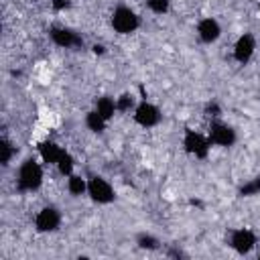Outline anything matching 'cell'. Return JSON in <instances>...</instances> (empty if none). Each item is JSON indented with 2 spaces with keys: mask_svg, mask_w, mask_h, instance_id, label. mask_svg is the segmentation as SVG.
Masks as SVG:
<instances>
[{
  "mask_svg": "<svg viewBox=\"0 0 260 260\" xmlns=\"http://www.w3.org/2000/svg\"><path fill=\"white\" fill-rule=\"evenodd\" d=\"M207 138H209L211 146H219V148H232L238 142V134H236L234 126L219 120V118L209 122Z\"/></svg>",
  "mask_w": 260,
  "mask_h": 260,
  "instance_id": "obj_4",
  "label": "cell"
},
{
  "mask_svg": "<svg viewBox=\"0 0 260 260\" xmlns=\"http://www.w3.org/2000/svg\"><path fill=\"white\" fill-rule=\"evenodd\" d=\"M146 8L152 14H167L171 10V0H146Z\"/></svg>",
  "mask_w": 260,
  "mask_h": 260,
  "instance_id": "obj_21",
  "label": "cell"
},
{
  "mask_svg": "<svg viewBox=\"0 0 260 260\" xmlns=\"http://www.w3.org/2000/svg\"><path fill=\"white\" fill-rule=\"evenodd\" d=\"M51 6H53V10L61 12V10L69 8V6H71V2H69V0H51Z\"/></svg>",
  "mask_w": 260,
  "mask_h": 260,
  "instance_id": "obj_23",
  "label": "cell"
},
{
  "mask_svg": "<svg viewBox=\"0 0 260 260\" xmlns=\"http://www.w3.org/2000/svg\"><path fill=\"white\" fill-rule=\"evenodd\" d=\"M55 169H57V173L61 175V177H69V175H73V171H75V158H73V154L69 152V150H65L63 154H61V158L57 160V165H55Z\"/></svg>",
  "mask_w": 260,
  "mask_h": 260,
  "instance_id": "obj_17",
  "label": "cell"
},
{
  "mask_svg": "<svg viewBox=\"0 0 260 260\" xmlns=\"http://www.w3.org/2000/svg\"><path fill=\"white\" fill-rule=\"evenodd\" d=\"M238 195L240 197H254V195H260V175L252 177L250 181H246L240 189H238Z\"/></svg>",
  "mask_w": 260,
  "mask_h": 260,
  "instance_id": "obj_20",
  "label": "cell"
},
{
  "mask_svg": "<svg viewBox=\"0 0 260 260\" xmlns=\"http://www.w3.org/2000/svg\"><path fill=\"white\" fill-rule=\"evenodd\" d=\"M37 150H39V158H41V162H45V165H57V160L61 158V154L65 152V148L59 144V142H55L53 138H45V140H41L39 142V146H37Z\"/></svg>",
  "mask_w": 260,
  "mask_h": 260,
  "instance_id": "obj_12",
  "label": "cell"
},
{
  "mask_svg": "<svg viewBox=\"0 0 260 260\" xmlns=\"http://www.w3.org/2000/svg\"><path fill=\"white\" fill-rule=\"evenodd\" d=\"M45 181V171H43V162H39L37 158L28 156L18 165L16 171V189L20 193H37L43 187Z\"/></svg>",
  "mask_w": 260,
  "mask_h": 260,
  "instance_id": "obj_1",
  "label": "cell"
},
{
  "mask_svg": "<svg viewBox=\"0 0 260 260\" xmlns=\"http://www.w3.org/2000/svg\"><path fill=\"white\" fill-rule=\"evenodd\" d=\"M91 49H93V53H95V55H102V53H104V45H93Z\"/></svg>",
  "mask_w": 260,
  "mask_h": 260,
  "instance_id": "obj_24",
  "label": "cell"
},
{
  "mask_svg": "<svg viewBox=\"0 0 260 260\" xmlns=\"http://www.w3.org/2000/svg\"><path fill=\"white\" fill-rule=\"evenodd\" d=\"M258 260H260V252H258Z\"/></svg>",
  "mask_w": 260,
  "mask_h": 260,
  "instance_id": "obj_25",
  "label": "cell"
},
{
  "mask_svg": "<svg viewBox=\"0 0 260 260\" xmlns=\"http://www.w3.org/2000/svg\"><path fill=\"white\" fill-rule=\"evenodd\" d=\"M49 39L53 41V45H57L61 49H75V47L83 45V39L75 30H71L67 26H59V24L49 28Z\"/></svg>",
  "mask_w": 260,
  "mask_h": 260,
  "instance_id": "obj_10",
  "label": "cell"
},
{
  "mask_svg": "<svg viewBox=\"0 0 260 260\" xmlns=\"http://www.w3.org/2000/svg\"><path fill=\"white\" fill-rule=\"evenodd\" d=\"M136 104H138V102H136L134 93H130V91H124V93H120V95L116 98V106H118V112H122V114L134 112Z\"/></svg>",
  "mask_w": 260,
  "mask_h": 260,
  "instance_id": "obj_19",
  "label": "cell"
},
{
  "mask_svg": "<svg viewBox=\"0 0 260 260\" xmlns=\"http://www.w3.org/2000/svg\"><path fill=\"white\" fill-rule=\"evenodd\" d=\"M256 53V37L252 32H242L236 43H234V49H232V55H234V61L240 63V65H248L252 61Z\"/></svg>",
  "mask_w": 260,
  "mask_h": 260,
  "instance_id": "obj_9",
  "label": "cell"
},
{
  "mask_svg": "<svg viewBox=\"0 0 260 260\" xmlns=\"http://www.w3.org/2000/svg\"><path fill=\"white\" fill-rule=\"evenodd\" d=\"M181 144H183V150H185L189 156L199 158V160L207 158V154H209V150H211V142H209L207 134L197 132V130H193V128H185L183 138H181Z\"/></svg>",
  "mask_w": 260,
  "mask_h": 260,
  "instance_id": "obj_3",
  "label": "cell"
},
{
  "mask_svg": "<svg viewBox=\"0 0 260 260\" xmlns=\"http://www.w3.org/2000/svg\"><path fill=\"white\" fill-rule=\"evenodd\" d=\"M132 118L134 122L140 126V128H154L160 124L162 120V114H160V108L148 100H142L136 104L134 112H132Z\"/></svg>",
  "mask_w": 260,
  "mask_h": 260,
  "instance_id": "obj_6",
  "label": "cell"
},
{
  "mask_svg": "<svg viewBox=\"0 0 260 260\" xmlns=\"http://www.w3.org/2000/svg\"><path fill=\"white\" fill-rule=\"evenodd\" d=\"M110 24L114 28V32L126 37V35H132L138 30L140 26V16L136 14V10H132L130 6L126 4H120L112 10V16H110Z\"/></svg>",
  "mask_w": 260,
  "mask_h": 260,
  "instance_id": "obj_2",
  "label": "cell"
},
{
  "mask_svg": "<svg viewBox=\"0 0 260 260\" xmlns=\"http://www.w3.org/2000/svg\"><path fill=\"white\" fill-rule=\"evenodd\" d=\"M32 223H35V230L39 234H53L61 225V211L55 205H45L37 211Z\"/></svg>",
  "mask_w": 260,
  "mask_h": 260,
  "instance_id": "obj_7",
  "label": "cell"
},
{
  "mask_svg": "<svg viewBox=\"0 0 260 260\" xmlns=\"http://www.w3.org/2000/svg\"><path fill=\"white\" fill-rule=\"evenodd\" d=\"M258 10H260V4H258Z\"/></svg>",
  "mask_w": 260,
  "mask_h": 260,
  "instance_id": "obj_26",
  "label": "cell"
},
{
  "mask_svg": "<svg viewBox=\"0 0 260 260\" xmlns=\"http://www.w3.org/2000/svg\"><path fill=\"white\" fill-rule=\"evenodd\" d=\"M87 197L98 205H110L116 199V191L108 179L93 175L87 179Z\"/></svg>",
  "mask_w": 260,
  "mask_h": 260,
  "instance_id": "obj_5",
  "label": "cell"
},
{
  "mask_svg": "<svg viewBox=\"0 0 260 260\" xmlns=\"http://www.w3.org/2000/svg\"><path fill=\"white\" fill-rule=\"evenodd\" d=\"M203 114H205V116H209L211 120H217V118L221 116V106L217 104V100L207 102V104H205V108H203Z\"/></svg>",
  "mask_w": 260,
  "mask_h": 260,
  "instance_id": "obj_22",
  "label": "cell"
},
{
  "mask_svg": "<svg viewBox=\"0 0 260 260\" xmlns=\"http://www.w3.org/2000/svg\"><path fill=\"white\" fill-rule=\"evenodd\" d=\"M108 124H110V122H108L102 114H98L95 110H89V112L85 114V126H87V130L93 132V134H104L106 128H108Z\"/></svg>",
  "mask_w": 260,
  "mask_h": 260,
  "instance_id": "obj_14",
  "label": "cell"
},
{
  "mask_svg": "<svg viewBox=\"0 0 260 260\" xmlns=\"http://www.w3.org/2000/svg\"><path fill=\"white\" fill-rule=\"evenodd\" d=\"M67 193L71 197H81V195H87V179L81 177V175H69L67 177Z\"/></svg>",
  "mask_w": 260,
  "mask_h": 260,
  "instance_id": "obj_15",
  "label": "cell"
},
{
  "mask_svg": "<svg viewBox=\"0 0 260 260\" xmlns=\"http://www.w3.org/2000/svg\"><path fill=\"white\" fill-rule=\"evenodd\" d=\"M14 156H16V144L8 136H2L0 138V165L8 167Z\"/></svg>",
  "mask_w": 260,
  "mask_h": 260,
  "instance_id": "obj_16",
  "label": "cell"
},
{
  "mask_svg": "<svg viewBox=\"0 0 260 260\" xmlns=\"http://www.w3.org/2000/svg\"><path fill=\"white\" fill-rule=\"evenodd\" d=\"M93 110L98 114H102L108 122L118 114V106H116V98L112 95H100L95 102H93Z\"/></svg>",
  "mask_w": 260,
  "mask_h": 260,
  "instance_id": "obj_13",
  "label": "cell"
},
{
  "mask_svg": "<svg viewBox=\"0 0 260 260\" xmlns=\"http://www.w3.org/2000/svg\"><path fill=\"white\" fill-rule=\"evenodd\" d=\"M195 32H197V37H199V41H201L203 45H213V43H217L219 37H221V24H219L217 18L205 16V18H201V20L197 22Z\"/></svg>",
  "mask_w": 260,
  "mask_h": 260,
  "instance_id": "obj_11",
  "label": "cell"
},
{
  "mask_svg": "<svg viewBox=\"0 0 260 260\" xmlns=\"http://www.w3.org/2000/svg\"><path fill=\"white\" fill-rule=\"evenodd\" d=\"M136 246H138L140 250H146V252H154V250H158V248H160V240H158L156 236H152V234L140 232V234L136 236Z\"/></svg>",
  "mask_w": 260,
  "mask_h": 260,
  "instance_id": "obj_18",
  "label": "cell"
},
{
  "mask_svg": "<svg viewBox=\"0 0 260 260\" xmlns=\"http://www.w3.org/2000/svg\"><path fill=\"white\" fill-rule=\"evenodd\" d=\"M256 244H258V238L250 228H236L230 234V248L240 256L250 254L256 248Z\"/></svg>",
  "mask_w": 260,
  "mask_h": 260,
  "instance_id": "obj_8",
  "label": "cell"
}]
</instances>
